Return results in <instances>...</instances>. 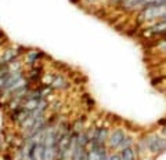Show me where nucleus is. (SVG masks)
Returning <instances> with one entry per match:
<instances>
[{
	"mask_svg": "<svg viewBox=\"0 0 166 160\" xmlns=\"http://www.w3.org/2000/svg\"><path fill=\"white\" fill-rule=\"evenodd\" d=\"M126 130L123 127H115L109 131L108 135V141H107V148L109 149V152H118L119 146H121L123 138L126 137Z\"/></svg>",
	"mask_w": 166,
	"mask_h": 160,
	"instance_id": "nucleus-2",
	"label": "nucleus"
},
{
	"mask_svg": "<svg viewBox=\"0 0 166 160\" xmlns=\"http://www.w3.org/2000/svg\"><path fill=\"white\" fill-rule=\"evenodd\" d=\"M46 55L43 51L40 50H36V48H28L27 53L24 54L22 60L24 62H25V65H36L39 64V62H42V58H45Z\"/></svg>",
	"mask_w": 166,
	"mask_h": 160,
	"instance_id": "nucleus-6",
	"label": "nucleus"
},
{
	"mask_svg": "<svg viewBox=\"0 0 166 160\" xmlns=\"http://www.w3.org/2000/svg\"><path fill=\"white\" fill-rule=\"evenodd\" d=\"M166 124V119L163 117V119H161V120H158V126H165Z\"/></svg>",
	"mask_w": 166,
	"mask_h": 160,
	"instance_id": "nucleus-11",
	"label": "nucleus"
},
{
	"mask_svg": "<svg viewBox=\"0 0 166 160\" xmlns=\"http://www.w3.org/2000/svg\"><path fill=\"white\" fill-rule=\"evenodd\" d=\"M90 144H100V145H107L108 135H109V128L108 127H94V130L89 131Z\"/></svg>",
	"mask_w": 166,
	"mask_h": 160,
	"instance_id": "nucleus-5",
	"label": "nucleus"
},
{
	"mask_svg": "<svg viewBox=\"0 0 166 160\" xmlns=\"http://www.w3.org/2000/svg\"><path fill=\"white\" fill-rule=\"evenodd\" d=\"M108 160H121L119 152H109V155H108Z\"/></svg>",
	"mask_w": 166,
	"mask_h": 160,
	"instance_id": "nucleus-9",
	"label": "nucleus"
},
{
	"mask_svg": "<svg viewBox=\"0 0 166 160\" xmlns=\"http://www.w3.org/2000/svg\"><path fill=\"white\" fill-rule=\"evenodd\" d=\"M119 152V156H121V160H139L140 157V149L137 145H133L130 148H125V149H121Z\"/></svg>",
	"mask_w": 166,
	"mask_h": 160,
	"instance_id": "nucleus-7",
	"label": "nucleus"
},
{
	"mask_svg": "<svg viewBox=\"0 0 166 160\" xmlns=\"http://www.w3.org/2000/svg\"><path fill=\"white\" fill-rule=\"evenodd\" d=\"M47 84H50L54 91H68L71 88V83L63 73H53Z\"/></svg>",
	"mask_w": 166,
	"mask_h": 160,
	"instance_id": "nucleus-4",
	"label": "nucleus"
},
{
	"mask_svg": "<svg viewBox=\"0 0 166 160\" xmlns=\"http://www.w3.org/2000/svg\"><path fill=\"white\" fill-rule=\"evenodd\" d=\"M134 138L132 137V135H129V134H126V137L123 138V141H122V144H121V146H119V151L121 149H125V148H130V146H133L134 145Z\"/></svg>",
	"mask_w": 166,
	"mask_h": 160,
	"instance_id": "nucleus-8",
	"label": "nucleus"
},
{
	"mask_svg": "<svg viewBox=\"0 0 166 160\" xmlns=\"http://www.w3.org/2000/svg\"><path fill=\"white\" fill-rule=\"evenodd\" d=\"M80 1H83V3H86V4L93 6V4H96V3H98V1H103V0H80Z\"/></svg>",
	"mask_w": 166,
	"mask_h": 160,
	"instance_id": "nucleus-10",
	"label": "nucleus"
},
{
	"mask_svg": "<svg viewBox=\"0 0 166 160\" xmlns=\"http://www.w3.org/2000/svg\"><path fill=\"white\" fill-rule=\"evenodd\" d=\"M145 149L151 155H161L166 152V138L157 133H147L143 135Z\"/></svg>",
	"mask_w": 166,
	"mask_h": 160,
	"instance_id": "nucleus-1",
	"label": "nucleus"
},
{
	"mask_svg": "<svg viewBox=\"0 0 166 160\" xmlns=\"http://www.w3.org/2000/svg\"><path fill=\"white\" fill-rule=\"evenodd\" d=\"M109 149L107 145H100V144H90L89 145V156L87 160H108Z\"/></svg>",
	"mask_w": 166,
	"mask_h": 160,
	"instance_id": "nucleus-3",
	"label": "nucleus"
},
{
	"mask_svg": "<svg viewBox=\"0 0 166 160\" xmlns=\"http://www.w3.org/2000/svg\"><path fill=\"white\" fill-rule=\"evenodd\" d=\"M161 133H162V135L166 138V124L165 126H162V128H161Z\"/></svg>",
	"mask_w": 166,
	"mask_h": 160,
	"instance_id": "nucleus-12",
	"label": "nucleus"
}]
</instances>
